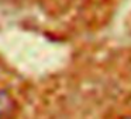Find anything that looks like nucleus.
I'll return each mask as SVG.
<instances>
[{
	"label": "nucleus",
	"mask_w": 131,
	"mask_h": 119,
	"mask_svg": "<svg viewBox=\"0 0 131 119\" xmlns=\"http://www.w3.org/2000/svg\"><path fill=\"white\" fill-rule=\"evenodd\" d=\"M16 108L14 99L6 90H0V119H9Z\"/></svg>",
	"instance_id": "nucleus-1"
},
{
	"label": "nucleus",
	"mask_w": 131,
	"mask_h": 119,
	"mask_svg": "<svg viewBox=\"0 0 131 119\" xmlns=\"http://www.w3.org/2000/svg\"><path fill=\"white\" fill-rule=\"evenodd\" d=\"M124 119H131V118H124Z\"/></svg>",
	"instance_id": "nucleus-2"
}]
</instances>
